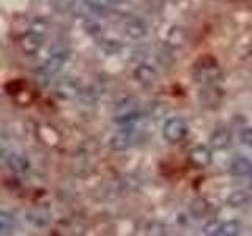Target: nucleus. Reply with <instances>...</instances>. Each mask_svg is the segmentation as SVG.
Wrapping results in <instances>:
<instances>
[{
    "instance_id": "nucleus-2",
    "label": "nucleus",
    "mask_w": 252,
    "mask_h": 236,
    "mask_svg": "<svg viewBox=\"0 0 252 236\" xmlns=\"http://www.w3.org/2000/svg\"><path fill=\"white\" fill-rule=\"evenodd\" d=\"M189 132V126L183 118H169L162 126V137L170 144H178Z\"/></svg>"
},
{
    "instance_id": "nucleus-19",
    "label": "nucleus",
    "mask_w": 252,
    "mask_h": 236,
    "mask_svg": "<svg viewBox=\"0 0 252 236\" xmlns=\"http://www.w3.org/2000/svg\"><path fill=\"white\" fill-rule=\"evenodd\" d=\"M241 232V224L236 222V220H228V222H222V227H220V236H235L240 235Z\"/></svg>"
},
{
    "instance_id": "nucleus-14",
    "label": "nucleus",
    "mask_w": 252,
    "mask_h": 236,
    "mask_svg": "<svg viewBox=\"0 0 252 236\" xmlns=\"http://www.w3.org/2000/svg\"><path fill=\"white\" fill-rule=\"evenodd\" d=\"M252 170V162L246 157H236V159L230 164V172L236 177H246L251 175Z\"/></svg>"
},
{
    "instance_id": "nucleus-11",
    "label": "nucleus",
    "mask_w": 252,
    "mask_h": 236,
    "mask_svg": "<svg viewBox=\"0 0 252 236\" xmlns=\"http://www.w3.org/2000/svg\"><path fill=\"white\" fill-rule=\"evenodd\" d=\"M123 29H125V33L131 38H142L147 33L145 24L140 19H128L123 24Z\"/></svg>"
},
{
    "instance_id": "nucleus-4",
    "label": "nucleus",
    "mask_w": 252,
    "mask_h": 236,
    "mask_svg": "<svg viewBox=\"0 0 252 236\" xmlns=\"http://www.w3.org/2000/svg\"><path fill=\"white\" fill-rule=\"evenodd\" d=\"M222 90L216 85H205L199 93V99L203 106L207 107H216L222 101Z\"/></svg>"
},
{
    "instance_id": "nucleus-17",
    "label": "nucleus",
    "mask_w": 252,
    "mask_h": 236,
    "mask_svg": "<svg viewBox=\"0 0 252 236\" xmlns=\"http://www.w3.org/2000/svg\"><path fill=\"white\" fill-rule=\"evenodd\" d=\"M14 225H16L14 216H11L10 212H6V211L0 212V233H2V235L11 233Z\"/></svg>"
},
{
    "instance_id": "nucleus-27",
    "label": "nucleus",
    "mask_w": 252,
    "mask_h": 236,
    "mask_svg": "<svg viewBox=\"0 0 252 236\" xmlns=\"http://www.w3.org/2000/svg\"><path fill=\"white\" fill-rule=\"evenodd\" d=\"M85 27H87L85 30H87V31H90V33H93V35H94V33H98V31H99V27H98L94 22H87V24H85Z\"/></svg>"
},
{
    "instance_id": "nucleus-3",
    "label": "nucleus",
    "mask_w": 252,
    "mask_h": 236,
    "mask_svg": "<svg viewBox=\"0 0 252 236\" xmlns=\"http://www.w3.org/2000/svg\"><path fill=\"white\" fill-rule=\"evenodd\" d=\"M140 102L136 98H126L115 106V117L114 120L120 124H128L132 120H136L139 114Z\"/></svg>"
},
{
    "instance_id": "nucleus-5",
    "label": "nucleus",
    "mask_w": 252,
    "mask_h": 236,
    "mask_svg": "<svg viewBox=\"0 0 252 236\" xmlns=\"http://www.w3.org/2000/svg\"><path fill=\"white\" fill-rule=\"evenodd\" d=\"M189 162L197 169H205L208 167L211 162V151L207 147H195L192 148L188 154Z\"/></svg>"
},
{
    "instance_id": "nucleus-21",
    "label": "nucleus",
    "mask_w": 252,
    "mask_h": 236,
    "mask_svg": "<svg viewBox=\"0 0 252 236\" xmlns=\"http://www.w3.org/2000/svg\"><path fill=\"white\" fill-rule=\"evenodd\" d=\"M47 29H49V24H47V21L43 19V18H38V19H35L33 22L30 24V31H33V33H38L39 36L46 35Z\"/></svg>"
},
{
    "instance_id": "nucleus-25",
    "label": "nucleus",
    "mask_w": 252,
    "mask_h": 236,
    "mask_svg": "<svg viewBox=\"0 0 252 236\" xmlns=\"http://www.w3.org/2000/svg\"><path fill=\"white\" fill-rule=\"evenodd\" d=\"M241 140H243L244 145L252 147V128L243 129V132H241Z\"/></svg>"
},
{
    "instance_id": "nucleus-18",
    "label": "nucleus",
    "mask_w": 252,
    "mask_h": 236,
    "mask_svg": "<svg viewBox=\"0 0 252 236\" xmlns=\"http://www.w3.org/2000/svg\"><path fill=\"white\" fill-rule=\"evenodd\" d=\"M248 202H249V195L246 191H233L230 195L227 197V203L233 208L243 206V205H246Z\"/></svg>"
},
{
    "instance_id": "nucleus-22",
    "label": "nucleus",
    "mask_w": 252,
    "mask_h": 236,
    "mask_svg": "<svg viewBox=\"0 0 252 236\" xmlns=\"http://www.w3.org/2000/svg\"><path fill=\"white\" fill-rule=\"evenodd\" d=\"M220 227H222V222L220 220H210L208 224H205L203 227V233L205 235H219Z\"/></svg>"
},
{
    "instance_id": "nucleus-23",
    "label": "nucleus",
    "mask_w": 252,
    "mask_h": 236,
    "mask_svg": "<svg viewBox=\"0 0 252 236\" xmlns=\"http://www.w3.org/2000/svg\"><path fill=\"white\" fill-rule=\"evenodd\" d=\"M148 235H165V225L161 222H152L147 227Z\"/></svg>"
},
{
    "instance_id": "nucleus-9",
    "label": "nucleus",
    "mask_w": 252,
    "mask_h": 236,
    "mask_svg": "<svg viewBox=\"0 0 252 236\" xmlns=\"http://www.w3.org/2000/svg\"><path fill=\"white\" fill-rule=\"evenodd\" d=\"M230 144H232V132L228 129H218L210 137V145L215 149H224Z\"/></svg>"
},
{
    "instance_id": "nucleus-13",
    "label": "nucleus",
    "mask_w": 252,
    "mask_h": 236,
    "mask_svg": "<svg viewBox=\"0 0 252 236\" xmlns=\"http://www.w3.org/2000/svg\"><path fill=\"white\" fill-rule=\"evenodd\" d=\"M210 208H211V205L207 199L197 197V199H194L191 205H189V212H191L194 217H203L210 212Z\"/></svg>"
},
{
    "instance_id": "nucleus-1",
    "label": "nucleus",
    "mask_w": 252,
    "mask_h": 236,
    "mask_svg": "<svg viewBox=\"0 0 252 236\" xmlns=\"http://www.w3.org/2000/svg\"><path fill=\"white\" fill-rule=\"evenodd\" d=\"M207 57H203L199 60L200 66L194 65V69H192V76H194V81L197 84H202V85H216L220 77H222V73H220V69L216 66V61H211L210 65H207Z\"/></svg>"
},
{
    "instance_id": "nucleus-10",
    "label": "nucleus",
    "mask_w": 252,
    "mask_h": 236,
    "mask_svg": "<svg viewBox=\"0 0 252 236\" xmlns=\"http://www.w3.org/2000/svg\"><path fill=\"white\" fill-rule=\"evenodd\" d=\"M134 76H136V79L144 85H153L156 81H158V73L156 69L148 66V65H140L136 68V71H134Z\"/></svg>"
},
{
    "instance_id": "nucleus-16",
    "label": "nucleus",
    "mask_w": 252,
    "mask_h": 236,
    "mask_svg": "<svg viewBox=\"0 0 252 236\" xmlns=\"http://www.w3.org/2000/svg\"><path fill=\"white\" fill-rule=\"evenodd\" d=\"M49 217L51 214L47 212L46 209H32L27 212V219L30 220L33 225H38V227H44L47 222H49Z\"/></svg>"
},
{
    "instance_id": "nucleus-15",
    "label": "nucleus",
    "mask_w": 252,
    "mask_h": 236,
    "mask_svg": "<svg viewBox=\"0 0 252 236\" xmlns=\"http://www.w3.org/2000/svg\"><path fill=\"white\" fill-rule=\"evenodd\" d=\"M186 41V31L181 27H172L167 33V44L172 47H181Z\"/></svg>"
},
{
    "instance_id": "nucleus-6",
    "label": "nucleus",
    "mask_w": 252,
    "mask_h": 236,
    "mask_svg": "<svg viewBox=\"0 0 252 236\" xmlns=\"http://www.w3.org/2000/svg\"><path fill=\"white\" fill-rule=\"evenodd\" d=\"M66 55H68V54H65L63 51H60V52H54V54L51 55V57L44 61V65H43V73L47 74V76L57 74L59 71L62 69L63 63H65V60H66Z\"/></svg>"
},
{
    "instance_id": "nucleus-24",
    "label": "nucleus",
    "mask_w": 252,
    "mask_h": 236,
    "mask_svg": "<svg viewBox=\"0 0 252 236\" xmlns=\"http://www.w3.org/2000/svg\"><path fill=\"white\" fill-rule=\"evenodd\" d=\"M102 47H104L106 52H109V54H117L118 51L122 49L120 44H118L117 41H110V39H106V43L102 44Z\"/></svg>"
},
{
    "instance_id": "nucleus-26",
    "label": "nucleus",
    "mask_w": 252,
    "mask_h": 236,
    "mask_svg": "<svg viewBox=\"0 0 252 236\" xmlns=\"http://www.w3.org/2000/svg\"><path fill=\"white\" fill-rule=\"evenodd\" d=\"M87 3L93 8H98V10H104L106 6H109L110 0H87Z\"/></svg>"
},
{
    "instance_id": "nucleus-7",
    "label": "nucleus",
    "mask_w": 252,
    "mask_h": 236,
    "mask_svg": "<svg viewBox=\"0 0 252 236\" xmlns=\"http://www.w3.org/2000/svg\"><path fill=\"white\" fill-rule=\"evenodd\" d=\"M41 38L38 33H33V31H30V33L24 35L19 41V47L24 54L27 55H33L38 52V49L41 47Z\"/></svg>"
},
{
    "instance_id": "nucleus-8",
    "label": "nucleus",
    "mask_w": 252,
    "mask_h": 236,
    "mask_svg": "<svg viewBox=\"0 0 252 236\" xmlns=\"http://www.w3.org/2000/svg\"><path fill=\"white\" fill-rule=\"evenodd\" d=\"M5 161L8 169L14 173H26L30 169V162L26 156L18 154V153H10V154H5Z\"/></svg>"
},
{
    "instance_id": "nucleus-12",
    "label": "nucleus",
    "mask_w": 252,
    "mask_h": 236,
    "mask_svg": "<svg viewBox=\"0 0 252 236\" xmlns=\"http://www.w3.org/2000/svg\"><path fill=\"white\" fill-rule=\"evenodd\" d=\"M131 142H132V137L129 131H120L114 134L112 137H110V148L117 149V151H123V149L129 148L131 147Z\"/></svg>"
},
{
    "instance_id": "nucleus-20",
    "label": "nucleus",
    "mask_w": 252,
    "mask_h": 236,
    "mask_svg": "<svg viewBox=\"0 0 252 236\" xmlns=\"http://www.w3.org/2000/svg\"><path fill=\"white\" fill-rule=\"evenodd\" d=\"M57 91L62 94V96H65V98H73V96H76V94L79 93V88H77V85L73 81H65V82H62L59 85Z\"/></svg>"
}]
</instances>
